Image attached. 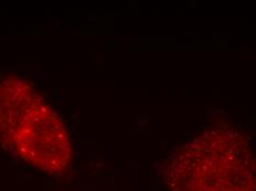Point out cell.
Returning a JSON list of instances; mask_svg holds the SVG:
<instances>
[{"label":"cell","instance_id":"6da1fadb","mask_svg":"<svg viewBox=\"0 0 256 191\" xmlns=\"http://www.w3.org/2000/svg\"><path fill=\"white\" fill-rule=\"evenodd\" d=\"M0 144L46 174L66 172L72 158L61 118L26 80H0Z\"/></svg>","mask_w":256,"mask_h":191}]
</instances>
